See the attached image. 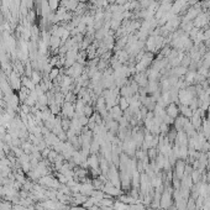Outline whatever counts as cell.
<instances>
[{"label":"cell","instance_id":"1","mask_svg":"<svg viewBox=\"0 0 210 210\" xmlns=\"http://www.w3.org/2000/svg\"><path fill=\"white\" fill-rule=\"evenodd\" d=\"M0 210H13V207L9 203H3L0 205Z\"/></svg>","mask_w":210,"mask_h":210},{"label":"cell","instance_id":"2","mask_svg":"<svg viewBox=\"0 0 210 210\" xmlns=\"http://www.w3.org/2000/svg\"><path fill=\"white\" fill-rule=\"evenodd\" d=\"M57 4H58L57 0H50V4H48V5H50L51 9H56V8H57Z\"/></svg>","mask_w":210,"mask_h":210}]
</instances>
